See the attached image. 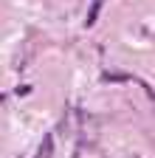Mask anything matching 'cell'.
Returning <instances> with one entry per match:
<instances>
[{"label": "cell", "mask_w": 155, "mask_h": 158, "mask_svg": "<svg viewBox=\"0 0 155 158\" xmlns=\"http://www.w3.org/2000/svg\"><path fill=\"white\" fill-rule=\"evenodd\" d=\"M96 11H99V3H93V9H90V17H88V26L93 23V17H96Z\"/></svg>", "instance_id": "obj_2"}, {"label": "cell", "mask_w": 155, "mask_h": 158, "mask_svg": "<svg viewBox=\"0 0 155 158\" xmlns=\"http://www.w3.org/2000/svg\"><path fill=\"white\" fill-rule=\"evenodd\" d=\"M51 152H54V138H51V135H45V138H43L40 152H37V158H51Z\"/></svg>", "instance_id": "obj_1"}]
</instances>
